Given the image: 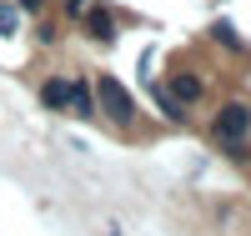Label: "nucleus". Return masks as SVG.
<instances>
[{"mask_svg":"<svg viewBox=\"0 0 251 236\" xmlns=\"http://www.w3.org/2000/svg\"><path fill=\"white\" fill-rule=\"evenodd\" d=\"M91 101H96L100 121H111V126H131V121H136V101H131V91H126L116 76H96Z\"/></svg>","mask_w":251,"mask_h":236,"instance_id":"f257e3e1","label":"nucleus"},{"mask_svg":"<svg viewBox=\"0 0 251 236\" xmlns=\"http://www.w3.org/2000/svg\"><path fill=\"white\" fill-rule=\"evenodd\" d=\"M211 136H216V146H226V151H241L246 136H251V105L221 101L216 116H211Z\"/></svg>","mask_w":251,"mask_h":236,"instance_id":"f03ea898","label":"nucleus"},{"mask_svg":"<svg viewBox=\"0 0 251 236\" xmlns=\"http://www.w3.org/2000/svg\"><path fill=\"white\" fill-rule=\"evenodd\" d=\"M166 91H171V101H181V105H191V101H201V91H206V80H201V71H171L161 80Z\"/></svg>","mask_w":251,"mask_h":236,"instance_id":"7ed1b4c3","label":"nucleus"},{"mask_svg":"<svg viewBox=\"0 0 251 236\" xmlns=\"http://www.w3.org/2000/svg\"><path fill=\"white\" fill-rule=\"evenodd\" d=\"M80 20H86V30L100 40V46H116V15H111V10H100L96 0H91V10L80 15Z\"/></svg>","mask_w":251,"mask_h":236,"instance_id":"20e7f679","label":"nucleus"},{"mask_svg":"<svg viewBox=\"0 0 251 236\" xmlns=\"http://www.w3.org/2000/svg\"><path fill=\"white\" fill-rule=\"evenodd\" d=\"M66 96H71V76H46V85H40V105L66 111Z\"/></svg>","mask_w":251,"mask_h":236,"instance_id":"39448f33","label":"nucleus"},{"mask_svg":"<svg viewBox=\"0 0 251 236\" xmlns=\"http://www.w3.org/2000/svg\"><path fill=\"white\" fill-rule=\"evenodd\" d=\"M66 111H75V116H96V101H91V85L80 80V76H71V96H66Z\"/></svg>","mask_w":251,"mask_h":236,"instance_id":"423d86ee","label":"nucleus"},{"mask_svg":"<svg viewBox=\"0 0 251 236\" xmlns=\"http://www.w3.org/2000/svg\"><path fill=\"white\" fill-rule=\"evenodd\" d=\"M151 96H156V105H161L171 121H186V105H181V101H171V91H166L161 80H151Z\"/></svg>","mask_w":251,"mask_h":236,"instance_id":"0eeeda50","label":"nucleus"},{"mask_svg":"<svg viewBox=\"0 0 251 236\" xmlns=\"http://www.w3.org/2000/svg\"><path fill=\"white\" fill-rule=\"evenodd\" d=\"M20 30V10H15V0H0V35H15Z\"/></svg>","mask_w":251,"mask_h":236,"instance_id":"6e6552de","label":"nucleus"},{"mask_svg":"<svg viewBox=\"0 0 251 236\" xmlns=\"http://www.w3.org/2000/svg\"><path fill=\"white\" fill-rule=\"evenodd\" d=\"M216 40H221V46H231V51H241V40H236L231 26H216Z\"/></svg>","mask_w":251,"mask_h":236,"instance_id":"1a4fd4ad","label":"nucleus"},{"mask_svg":"<svg viewBox=\"0 0 251 236\" xmlns=\"http://www.w3.org/2000/svg\"><path fill=\"white\" fill-rule=\"evenodd\" d=\"M60 5H66V15H75V20H80V15L91 10V0H60Z\"/></svg>","mask_w":251,"mask_h":236,"instance_id":"9d476101","label":"nucleus"},{"mask_svg":"<svg viewBox=\"0 0 251 236\" xmlns=\"http://www.w3.org/2000/svg\"><path fill=\"white\" fill-rule=\"evenodd\" d=\"M15 10H30L35 15V10H46V0H15Z\"/></svg>","mask_w":251,"mask_h":236,"instance_id":"9b49d317","label":"nucleus"}]
</instances>
